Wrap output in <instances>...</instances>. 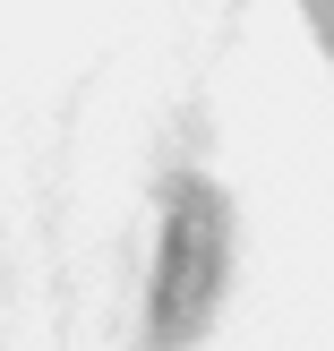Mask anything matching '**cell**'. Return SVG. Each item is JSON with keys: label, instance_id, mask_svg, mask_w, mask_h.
I'll return each mask as SVG.
<instances>
[{"label": "cell", "instance_id": "cell-1", "mask_svg": "<svg viewBox=\"0 0 334 351\" xmlns=\"http://www.w3.org/2000/svg\"><path fill=\"white\" fill-rule=\"evenodd\" d=\"M215 266H223V206L215 189H180L171 206V240H163V283H154V326L163 343H189L215 308Z\"/></svg>", "mask_w": 334, "mask_h": 351}]
</instances>
